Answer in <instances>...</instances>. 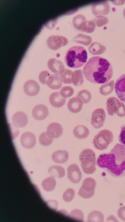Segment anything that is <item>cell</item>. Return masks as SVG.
Wrapping results in <instances>:
<instances>
[{
    "label": "cell",
    "instance_id": "d6a6232c",
    "mask_svg": "<svg viewBox=\"0 0 125 222\" xmlns=\"http://www.w3.org/2000/svg\"><path fill=\"white\" fill-rule=\"evenodd\" d=\"M51 74L47 71L41 72L39 75V79L41 83L47 84V81Z\"/></svg>",
    "mask_w": 125,
    "mask_h": 222
},
{
    "label": "cell",
    "instance_id": "7a4b0ae2",
    "mask_svg": "<svg viewBox=\"0 0 125 222\" xmlns=\"http://www.w3.org/2000/svg\"><path fill=\"white\" fill-rule=\"evenodd\" d=\"M83 73L89 81L96 84L107 82L112 78L113 69L111 63L101 57L90 58L83 67Z\"/></svg>",
    "mask_w": 125,
    "mask_h": 222
},
{
    "label": "cell",
    "instance_id": "836d02e7",
    "mask_svg": "<svg viewBox=\"0 0 125 222\" xmlns=\"http://www.w3.org/2000/svg\"><path fill=\"white\" fill-rule=\"evenodd\" d=\"M118 140L121 144L125 146V126L121 127Z\"/></svg>",
    "mask_w": 125,
    "mask_h": 222
},
{
    "label": "cell",
    "instance_id": "8d00e7d4",
    "mask_svg": "<svg viewBox=\"0 0 125 222\" xmlns=\"http://www.w3.org/2000/svg\"><path fill=\"white\" fill-rule=\"evenodd\" d=\"M107 221H118V220L116 219V218L114 217V216L111 215L109 216V217L107 218Z\"/></svg>",
    "mask_w": 125,
    "mask_h": 222
},
{
    "label": "cell",
    "instance_id": "4fadbf2b",
    "mask_svg": "<svg viewBox=\"0 0 125 222\" xmlns=\"http://www.w3.org/2000/svg\"><path fill=\"white\" fill-rule=\"evenodd\" d=\"M40 87L38 83L35 80H29L24 84L23 90L25 93L30 96L37 95L40 91Z\"/></svg>",
    "mask_w": 125,
    "mask_h": 222
},
{
    "label": "cell",
    "instance_id": "f1b7e54d",
    "mask_svg": "<svg viewBox=\"0 0 125 222\" xmlns=\"http://www.w3.org/2000/svg\"><path fill=\"white\" fill-rule=\"evenodd\" d=\"M72 72L71 70L68 69L65 70L64 72L59 76L62 82L66 84L72 83Z\"/></svg>",
    "mask_w": 125,
    "mask_h": 222
},
{
    "label": "cell",
    "instance_id": "ba28073f",
    "mask_svg": "<svg viewBox=\"0 0 125 222\" xmlns=\"http://www.w3.org/2000/svg\"><path fill=\"white\" fill-rule=\"evenodd\" d=\"M105 119V113L102 108H98L93 112L91 118V123L93 127L99 129L104 124Z\"/></svg>",
    "mask_w": 125,
    "mask_h": 222
},
{
    "label": "cell",
    "instance_id": "e0dca14e",
    "mask_svg": "<svg viewBox=\"0 0 125 222\" xmlns=\"http://www.w3.org/2000/svg\"><path fill=\"white\" fill-rule=\"evenodd\" d=\"M83 103L77 96L70 99L67 104L68 110L73 113H77L82 110Z\"/></svg>",
    "mask_w": 125,
    "mask_h": 222
},
{
    "label": "cell",
    "instance_id": "7c38bea8",
    "mask_svg": "<svg viewBox=\"0 0 125 222\" xmlns=\"http://www.w3.org/2000/svg\"><path fill=\"white\" fill-rule=\"evenodd\" d=\"M63 130L62 125L57 122L49 124L47 129V133L50 138H57L60 137L63 133Z\"/></svg>",
    "mask_w": 125,
    "mask_h": 222
},
{
    "label": "cell",
    "instance_id": "f546056e",
    "mask_svg": "<svg viewBox=\"0 0 125 222\" xmlns=\"http://www.w3.org/2000/svg\"><path fill=\"white\" fill-rule=\"evenodd\" d=\"M53 140V139L50 137L46 132L42 133L39 136V142L43 145L48 146L50 145L52 143Z\"/></svg>",
    "mask_w": 125,
    "mask_h": 222
},
{
    "label": "cell",
    "instance_id": "cb8c5ba5",
    "mask_svg": "<svg viewBox=\"0 0 125 222\" xmlns=\"http://www.w3.org/2000/svg\"><path fill=\"white\" fill-rule=\"evenodd\" d=\"M72 82L75 86L82 85L84 82V79L81 70H77L74 71L72 74Z\"/></svg>",
    "mask_w": 125,
    "mask_h": 222
},
{
    "label": "cell",
    "instance_id": "2e32d148",
    "mask_svg": "<svg viewBox=\"0 0 125 222\" xmlns=\"http://www.w3.org/2000/svg\"><path fill=\"white\" fill-rule=\"evenodd\" d=\"M49 69L53 72L60 75L64 71V66L62 63L54 58L50 59L48 63Z\"/></svg>",
    "mask_w": 125,
    "mask_h": 222
},
{
    "label": "cell",
    "instance_id": "d590c367",
    "mask_svg": "<svg viewBox=\"0 0 125 222\" xmlns=\"http://www.w3.org/2000/svg\"><path fill=\"white\" fill-rule=\"evenodd\" d=\"M49 207L54 210H56L58 205V203L55 200H49L46 202Z\"/></svg>",
    "mask_w": 125,
    "mask_h": 222
},
{
    "label": "cell",
    "instance_id": "4dcf8cb0",
    "mask_svg": "<svg viewBox=\"0 0 125 222\" xmlns=\"http://www.w3.org/2000/svg\"><path fill=\"white\" fill-rule=\"evenodd\" d=\"M61 96L65 98L72 96L74 93V89L69 86H65L63 87L60 92Z\"/></svg>",
    "mask_w": 125,
    "mask_h": 222
},
{
    "label": "cell",
    "instance_id": "ffe728a7",
    "mask_svg": "<svg viewBox=\"0 0 125 222\" xmlns=\"http://www.w3.org/2000/svg\"><path fill=\"white\" fill-rule=\"evenodd\" d=\"M73 133L74 135L80 139L86 138L89 134V130L88 128L83 125H78L74 128Z\"/></svg>",
    "mask_w": 125,
    "mask_h": 222
},
{
    "label": "cell",
    "instance_id": "83f0119b",
    "mask_svg": "<svg viewBox=\"0 0 125 222\" xmlns=\"http://www.w3.org/2000/svg\"><path fill=\"white\" fill-rule=\"evenodd\" d=\"M68 217L80 221H83L84 215L82 212L79 209H75L72 211L68 215Z\"/></svg>",
    "mask_w": 125,
    "mask_h": 222
},
{
    "label": "cell",
    "instance_id": "d4e9b609",
    "mask_svg": "<svg viewBox=\"0 0 125 222\" xmlns=\"http://www.w3.org/2000/svg\"><path fill=\"white\" fill-rule=\"evenodd\" d=\"M114 83V81L112 80L108 83L102 85L99 88L100 93L104 96H106L110 94L113 90Z\"/></svg>",
    "mask_w": 125,
    "mask_h": 222
},
{
    "label": "cell",
    "instance_id": "ac0fdd59",
    "mask_svg": "<svg viewBox=\"0 0 125 222\" xmlns=\"http://www.w3.org/2000/svg\"><path fill=\"white\" fill-rule=\"evenodd\" d=\"M49 101L52 106L58 108L62 107L64 104L66 99L61 96L60 93L55 92L50 95Z\"/></svg>",
    "mask_w": 125,
    "mask_h": 222
},
{
    "label": "cell",
    "instance_id": "484cf974",
    "mask_svg": "<svg viewBox=\"0 0 125 222\" xmlns=\"http://www.w3.org/2000/svg\"><path fill=\"white\" fill-rule=\"evenodd\" d=\"M104 216L103 214L98 210H94L90 212L88 215V222H103Z\"/></svg>",
    "mask_w": 125,
    "mask_h": 222
},
{
    "label": "cell",
    "instance_id": "6da1fadb",
    "mask_svg": "<svg viewBox=\"0 0 125 222\" xmlns=\"http://www.w3.org/2000/svg\"><path fill=\"white\" fill-rule=\"evenodd\" d=\"M97 164L99 167L113 176L120 177L125 175L124 146L117 144L110 152L99 156Z\"/></svg>",
    "mask_w": 125,
    "mask_h": 222
},
{
    "label": "cell",
    "instance_id": "3957f363",
    "mask_svg": "<svg viewBox=\"0 0 125 222\" xmlns=\"http://www.w3.org/2000/svg\"><path fill=\"white\" fill-rule=\"evenodd\" d=\"M87 59V53L82 46H74L67 51L65 57L66 65L72 68H78L83 66Z\"/></svg>",
    "mask_w": 125,
    "mask_h": 222
},
{
    "label": "cell",
    "instance_id": "5b68a950",
    "mask_svg": "<svg viewBox=\"0 0 125 222\" xmlns=\"http://www.w3.org/2000/svg\"><path fill=\"white\" fill-rule=\"evenodd\" d=\"M114 138L112 133L107 129L100 131L96 135L93 140L95 147L99 150H103L107 148Z\"/></svg>",
    "mask_w": 125,
    "mask_h": 222
},
{
    "label": "cell",
    "instance_id": "e575fe53",
    "mask_svg": "<svg viewBox=\"0 0 125 222\" xmlns=\"http://www.w3.org/2000/svg\"><path fill=\"white\" fill-rule=\"evenodd\" d=\"M118 215L121 220L125 221V205L119 209L118 211Z\"/></svg>",
    "mask_w": 125,
    "mask_h": 222
},
{
    "label": "cell",
    "instance_id": "4316f807",
    "mask_svg": "<svg viewBox=\"0 0 125 222\" xmlns=\"http://www.w3.org/2000/svg\"><path fill=\"white\" fill-rule=\"evenodd\" d=\"M78 97L83 103L86 104L89 103L91 99V94L88 90L85 89L80 91L77 94Z\"/></svg>",
    "mask_w": 125,
    "mask_h": 222
},
{
    "label": "cell",
    "instance_id": "9a60e30c",
    "mask_svg": "<svg viewBox=\"0 0 125 222\" xmlns=\"http://www.w3.org/2000/svg\"><path fill=\"white\" fill-rule=\"evenodd\" d=\"M12 120L13 125L18 128L26 126L28 123V119L27 115L24 113L18 111L12 115Z\"/></svg>",
    "mask_w": 125,
    "mask_h": 222
},
{
    "label": "cell",
    "instance_id": "30bf717a",
    "mask_svg": "<svg viewBox=\"0 0 125 222\" xmlns=\"http://www.w3.org/2000/svg\"><path fill=\"white\" fill-rule=\"evenodd\" d=\"M114 88L118 97L121 101L125 102V74L117 79Z\"/></svg>",
    "mask_w": 125,
    "mask_h": 222
},
{
    "label": "cell",
    "instance_id": "44dd1931",
    "mask_svg": "<svg viewBox=\"0 0 125 222\" xmlns=\"http://www.w3.org/2000/svg\"><path fill=\"white\" fill-rule=\"evenodd\" d=\"M47 84L52 89H58L62 87V82L58 75L51 74L48 79Z\"/></svg>",
    "mask_w": 125,
    "mask_h": 222
},
{
    "label": "cell",
    "instance_id": "8fae6325",
    "mask_svg": "<svg viewBox=\"0 0 125 222\" xmlns=\"http://www.w3.org/2000/svg\"><path fill=\"white\" fill-rule=\"evenodd\" d=\"M36 142V137L31 132H25L21 136V143L23 147L26 149H29L33 147L35 145Z\"/></svg>",
    "mask_w": 125,
    "mask_h": 222
},
{
    "label": "cell",
    "instance_id": "1f68e13d",
    "mask_svg": "<svg viewBox=\"0 0 125 222\" xmlns=\"http://www.w3.org/2000/svg\"><path fill=\"white\" fill-rule=\"evenodd\" d=\"M75 194V191L73 189L68 188L64 192L63 195V199L66 202H70L73 198Z\"/></svg>",
    "mask_w": 125,
    "mask_h": 222
},
{
    "label": "cell",
    "instance_id": "603a6c76",
    "mask_svg": "<svg viewBox=\"0 0 125 222\" xmlns=\"http://www.w3.org/2000/svg\"><path fill=\"white\" fill-rule=\"evenodd\" d=\"M56 185V181L53 176H51L44 179L42 182V186L44 190L51 191L53 190Z\"/></svg>",
    "mask_w": 125,
    "mask_h": 222
},
{
    "label": "cell",
    "instance_id": "277c9868",
    "mask_svg": "<svg viewBox=\"0 0 125 222\" xmlns=\"http://www.w3.org/2000/svg\"><path fill=\"white\" fill-rule=\"evenodd\" d=\"M79 160L84 173L91 174L95 171L96 156L92 150L89 148L83 149L79 156Z\"/></svg>",
    "mask_w": 125,
    "mask_h": 222
},
{
    "label": "cell",
    "instance_id": "9c48e42d",
    "mask_svg": "<svg viewBox=\"0 0 125 222\" xmlns=\"http://www.w3.org/2000/svg\"><path fill=\"white\" fill-rule=\"evenodd\" d=\"M67 176L69 179L74 183H78L82 178V174L78 166L75 164L69 165L67 168Z\"/></svg>",
    "mask_w": 125,
    "mask_h": 222
},
{
    "label": "cell",
    "instance_id": "d6986e66",
    "mask_svg": "<svg viewBox=\"0 0 125 222\" xmlns=\"http://www.w3.org/2000/svg\"><path fill=\"white\" fill-rule=\"evenodd\" d=\"M69 158V153L64 150H58L54 152L52 155V160L55 162L62 164L66 162Z\"/></svg>",
    "mask_w": 125,
    "mask_h": 222
},
{
    "label": "cell",
    "instance_id": "52a82bcc",
    "mask_svg": "<svg viewBox=\"0 0 125 222\" xmlns=\"http://www.w3.org/2000/svg\"><path fill=\"white\" fill-rule=\"evenodd\" d=\"M96 184V182L93 178L88 177L85 179L82 182L78 194L84 198L92 197L94 194Z\"/></svg>",
    "mask_w": 125,
    "mask_h": 222
},
{
    "label": "cell",
    "instance_id": "7402d4cb",
    "mask_svg": "<svg viewBox=\"0 0 125 222\" xmlns=\"http://www.w3.org/2000/svg\"><path fill=\"white\" fill-rule=\"evenodd\" d=\"M48 172L52 176L58 178L63 177L65 173L64 168L58 165H54L50 167Z\"/></svg>",
    "mask_w": 125,
    "mask_h": 222
},
{
    "label": "cell",
    "instance_id": "8992f818",
    "mask_svg": "<svg viewBox=\"0 0 125 222\" xmlns=\"http://www.w3.org/2000/svg\"><path fill=\"white\" fill-rule=\"evenodd\" d=\"M106 108L110 116L116 114L120 117L125 116L124 104L115 97H110L107 99Z\"/></svg>",
    "mask_w": 125,
    "mask_h": 222
},
{
    "label": "cell",
    "instance_id": "5bb4252c",
    "mask_svg": "<svg viewBox=\"0 0 125 222\" xmlns=\"http://www.w3.org/2000/svg\"><path fill=\"white\" fill-rule=\"evenodd\" d=\"M47 107L43 104H38L33 108L32 114L33 117L38 120H42L46 119L48 114Z\"/></svg>",
    "mask_w": 125,
    "mask_h": 222
}]
</instances>
